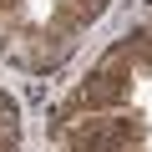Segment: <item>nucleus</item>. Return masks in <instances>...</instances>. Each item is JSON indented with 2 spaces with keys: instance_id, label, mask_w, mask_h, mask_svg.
<instances>
[{
  "instance_id": "1",
  "label": "nucleus",
  "mask_w": 152,
  "mask_h": 152,
  "mask_svg": "<svg viewBox=\"0 0 152 152\" xmlns=\"http://www.w3.org/2000/svg\"><path fill=\"white\" fill-rule=\"evenodd\" d=\"M127 102V76H112V71H96L81 81V91H76V107L86 112H107V107H122Z\"/></svg>"
},
{
  "instance_id": "2",
  "label": "nucleus",
  "mask_w": 152,
  "mask_h": 152,
  "mask_svg": "<svg viewBox=\"0 0 152 152\" xmlns=\"http://www.w3.org/2000/svg\"><path fill=\"white\" fill-rule=\"evenodd\" d=\"M122 56H127L132 66H142V71H152V31H137L132 41H122Z\"/></svg>"
}]
</instances>
